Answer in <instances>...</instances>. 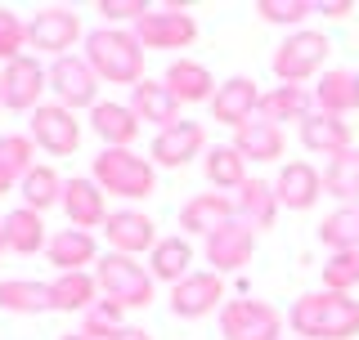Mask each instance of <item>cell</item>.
<instances>
[{"label":"cell","instance_id":"5bb4252c","mask_svg":"<svg viewBox=\"0 0 359 340\" xmlns=\"http://www.w3.org/2000/svg\"><path fill=\"white\" fill-rule=\"evenodd\" d=\"M229 220H238V201L229 192H198L180 206V233L184 237H211Z\"/></svg>","mask_w":359,"mask_h":340},{"label":"cell","instance_id":"f546056e","mask_svg":"<svg viewBox=\"0 0 359 340\" xmlns=\"http://www.w3.org/2000/svg\"><path fill=\"white\" fill-rule=\"evenodd\" d=\"M99 278L95 274H59L50 282V300L59 313H90L99 304Z\"/></svg>","mask_w":359,"mask_h":340},{"label":"cell","instance_id":"7402d4cb","mask_svg":"<svg viewBox=\"0 0 359 340\" xmlns=\"http://www.w3.org/2000/svg\"><path fill=\"white\" fill-rule=\"evenodd\" d=\"M274 192H278V206L283 211H310L323 197V175L310 162H287L274 179Z\"/></svg>","mask_w":359,"mask_h":340},{"label":"cell","instance_id":"cb8c5ba5","mask_svg":"<svg viewBox=\"0 0 359 340\" xmlns=\"http://www.w3.org/2000/svg\"><path fill=\"white\" fill-rule=\"evenodd\" d=\"M355 108H359V72H351V67H328L314 81V112L351 117Z\"/></svg>","mask_w":359,"mask_h":340},{"label":"cell","instance_id":"ac0fdd59","mask_svg":"<svg viewBox=\"0 0 359 340\" xmlns=\"http://www.w3.org/2000/svg\"><path fill=\"white\" fill-rule=\"evenodd\" d=\"M261 94L265 90L252 81V76H229V81H220L216 99H211V117L220 121V126H247V121L256 117V108H261Z\"/></svg>","mask_w":359,"mask_h":340},{"label":"cell","instance_id":"484cf974","mask_svg":"<svg viewBox=\"0 0 359 340\" xmlns=\"http://www.w3.org/2000/svg\"><path fill=\"white\" fill-rule=\"evenodd\" d=\"M162 81H166V90H171L180 104H211V99H216V90H220L216 76H211L198 59H175L171 67H166Z\"/></svg>","mask_w":359,"mask_h":340},{"label":"cell","instance_id":"7bdbcfd3","mask_svg":"<svg viewBox=\"0 0 359 340\" xmlns=\"http://www.w3.org/2000/svg\"><path fill=\"white\" fill-rule=\"evenodd\" d=\"M314 14H323V18H351L355 5H351V0H314Z\"/></svg>","mask_w":359,"mask_h":340},{"label":"cell","instance_id":"7c38bea8","mask_svg":"<svg viewBox=\"0 0 359 340\" xmlns=\"http://www.w3.org/2000/svg\"><path fill=\"white\" fill-rule=\"evenodd\" d=\"M202 255H207L211 274H238V269L247 264V260L256 255V229L243 220H229L224 229H216L207 237V246H202Z\"/></svg>","mask_w":359,"mask_h":340},{"label":"cell","instance_id":"ab89813d","mask_svg":"<svg viewBox=\"0 0 359 340\" xmlns=\"http://www.w3.org/2000/svg\"><path fill=\"white\" fill-rule=\"evenodd\" d=\"M121 313H126V309H121L117 300H99L90 313H81V336H90V340H108L117 327H126V323H121Z\"/></svg>","mask_w":359,"mask_h":340},{"label":"cell","instance_id":"277c9868","mask_svg":"<svg viewBox=\"0 0 359 340\" xmlns=\"http://www.w3.org/2000/svg\"><path fill=\"white\" fill-rule=\"evenodd\" d=\"M95 278H99V291H104V300H117L121 309H149L153 296H157V282L153 274L140 264L135 255H99L95 264Z\"/></svg>","mask_w":359,"mask_h":340},{"label":"cell","instance_id":"7a4b0ae2","mask_svg":"<svg viewBox=\"0 0 359 340\" xmlns=\"http://www.w3.org/2000/svg\"><path fill=\"white\" fill-rule=\"evenodd\" d=\"M86 63L108 85H140L144 81V45L130 27H95L86 31Z\"/></svg>","mask_w":359,"mask_h":340},{"label":"cell","instance_id":"f1b7e54d","mask_svg":"<svg viewBox=\"0 0 359 340\" xmlns=\"http://www.w3.org/2000/svg\"><path fill=\"white\" fill-rule=\"evenodd\" d=\"M238 220L243 224H252L256 233L261 229H274V220H278V192H274V184H269V179H247V184L238 188Z\"/></svg>","mask_w":359,"mask_h":340},{"label":"cell","instance_id":"ee69618b","mask_svg":"<svg viewBox=\"0 0 359 340\" xmlns=\"http://www.w3.org/2000/svg\"><path fill=\"white\" fill-rule=\"evenodd\" d=\"M108 340H153V336L144 332V327H117V332H112Z\"/></svg>","mask_w":359,"mask_h":340},{"label":"cell","instance_id":"74e56055","mask_svg":"<svg viewBox=\"0 0 359 340\" xmlns=\"http://www.w3.org/2000/svg\"><path fill=\"white\" fill-rule=\"evenodd\" d=\"M355 287H359V251H337L323 260V291L351 296Z\"/></svg>","mask_w":359,"mask_h":340},{"label":"cell","instance_id":"7dc6e473","mask_svg":"<svg viewBox=\"0 0 359 340\" xmlns=\"http://www.w3.org/2000/svg\"><path fill=\"white\" fill-rule=\"evenodd\" d=\"M59 340H90V336H81V332H76V336H59Z\"/></svg>","mask_w":359,"mask_h":340},{"label":"cell","instance_id":"603a6c76","mask_svg":"<svg viewBox=\"0 0 359 340\" xmlns=\"http://www.w3.org/2000/svg\"><path fill=\"white\" fill-rule=\"evenodd\" d=\"M140 126L144 121L130 112V104H112V99H99L90 108V130L104 139V148H130L140 139Z\"/></svg>","mask_w":359,"mask_h":340},{"label":"cell","instance_id":"b9f144b4","mask_svg":"<svg viewBox=\"0 0 359 340\" xmlns=\"http://www.w3.org/2000/svg\"><path fill=\"white\" fill-rule=\"evenodd\" d=\"M153 5H144V0H99V14H104V27H117V22H140L149 14Z\"/></svg>","mask_w":359,"mask_h":340},{"label":"cell","instance_id":"d4e9b609","mask_svg":"<svg viewBox=\"0 0 359 340\" xmlns=\"http://www.w3.org/2000/svg\"><path fill=\"white\" fill-rule=\"evenodd\" d=\"M256 117L274 121V126H283V121H310L314 117V90L306 85H274L261 94V108H256Z\"/></svg>","mask_w":359,"mask_h":340},{"label":"cell","instance_id":"d6a6232c","mask_svg":"<svg viewBox=\"0 0 359 340\" xmlns=\"http://www.w3.org/2000/svg\"><path fill=\"white\" fill-rule=\"evenodd\" d=\"M0 309L5 313H50V282H32V278H9L0 282Z\"/></svg>","mask_w":359,"mask_h":340},{"label":"cell","instance_id":"4fadbf2b","mask_svg":"<svg viewBox=\"0 0 359 340\" xmlns=\"http://www.w3.org/2000/svg\"><path fill=\"white\" fill-rule=\"evenodd\" d=\"M32 139H36V148L54 153V157H72L76 143H81V121L63 104H41L32 112Z\"/></svg>","mask_w":359,"mask_h":340},{"label":"cell","instance_id":"ffe728a7","mask_svg":"<svg viewBox=\"0 0 359 340\" xmlns=\"http://www.w3.org/2000/svg\"><path fill=\"white\" fill-rule=\"evenodd\" d=\"M130 112L144 126H157V130H171V126L184 121L180 117V99L166 90V81H149V76L130 90Z\"/></svg>","mask_w":359,"mask_h":340},{"label":"cell","instance_id":"6da1fadb","mask_svg":"<svg viewBox=\"0 0 359 340\" xmlns=\"http://www.w3.org/2000/svg\"><path fill=\"white\" fill-rule=\"evenodd\" d=\"M287 327L301 340H351L359 336V300L341 291H306L292 300Z\"/></svg>","mask_w":359,"mask_h":340},{"label":"cell","instance_id":"f35d334b","mask_svg":"<svg viewBox=\"0 0 359 340\" xmlns=\"http://www.w3.org/2000/svg\"><path fill=\"white\" fill-rule=\"evenodd\" d=\"M256 14L265 22H274V27H297L301 31V22L314 14V0H261Z\"/></svg>","mask_w":359,"mask_h":340},{"label":"cell","instance_id":"8fae6325","mask_svg":"<svg viewBox=\"0 0 359 340\" xmlns=\"http://www.w3.org/2000/svg\"><path fill=\"white\" fill-rule=\"evenodd\" d=\"M76 41H81V18H76L72 9H63V5L36 9V18L27 22V45H32V50H41V54L63 59Z\"/></svg>","mask_w":359,"mask_h":340},{"label":"cell","instance_id":"1f68e13d","mask_svg":"<svg viewBox=\"0 0 359 340\" xmlns=\"http://www.w3.org/2000/svg\"><path fill=\"white\" fill-rule=\"evenodd\" d=\"M5 237H9V251L14 255H36L50 246V233H45V220L27 206H14L5 215Z\"/></svg>","mask_w":359,"mask_h":340},{"label":"cell","instance_id":"4dcf8cb0","mask_svg":"<svg viewBox=\"0 0 359 340\" xmlns=\"http://www.w3.org/2000/svg\"><path fill=\"white\" fill-rule=\"evenodd\" d=\"M63 184L67 179H59V170L54 166H32L27 175L18 179V192H22V206L45 215L50 206H63Z\"/></svg>","mask_w":359,"mask_h":340},{"label":"cell","instance_id":"3957f363","mask_svg":"<svg viewBox=\"0 0 359 340\" xmlns=\"http://www.w3.org/2000/svg\"><path fill=\"white\" fill-rule=\"evenodd\" d=\"M90 179L104 192L126 197V201H144L157 192V166L149 157H140L135 148H104L90 162Z\"/></svg>","mask_w":359,"mask_h":340},{"label":"cell","instance_id":"bcb514c9","mask_svg":"<svg viewBox=\"0 0 359 340\" xmlns=\"http://www.w3.org/2000/svg\"><path fill=\"white\" fill-rule=\"evenodd\" d=\"M9 251V237H5V220H0V255Z\"/></svg>","mask_w":359,"mask_h":340},{"label":"cell","instance_id":"ba28073f","mask_svg":"<svg viewBox=\"0 0 359 340\" xmlns=\"http://www.w3.org/2000/svg\"><path fill=\"white\" fill-rule=\"evenodd\" d=\"M99 76L95 67L86 63V54H63V59L50 63V94L59 99L67 112H81L99 104Z\"/></svg>","mask_w":359,"mask_h":340},{"label":"cell","instance_id":"836d02e7","mask_svg":"<svg viewBox=\"0 0 359 340\" xmlns=\"http://www.w3.org/2000/svg\"><path fill=\"white\" fill-rule=\"evenodd\" d=\"M202 170H207V179H211V188H233L238 192L247 184V162H243V153L233 148V143H216V148H207V157H202Z\"/></svg>","mask_w":359,"mask_h":340},{"label":"cell","instance_id":"d6986e66","mask_svg":"<svg viewBox=\"0 0 359 340\" xmlns=\"http://www.w3.org/2000/svg\"><path fill=\"white\" fill-rule=\"evenodd\" d=\"M297 134H301V148L328 157V162H332V157H341L346 148H355L351 121H346V117H328V112H314L310 121H301Z\"/></svg>","mask_w":359,"mask_h":340},{"label":"cell","instance_id":"4316f807","mask_svg":"<svg viewBox=\"0 0 359 340\" xmlns=\"http://www.w3.org/2000/svg\"><path fill=\"white\" fill-rule=\"evenodd\" d=\"M149 274L153 282H184L189 274H194V242H189L184 233H175V237H162V242L149 251Z\"/></svg>","mask_w":359,"mask_h":340},{"label":"cell","instance_id":"e0dca14e","mask_svg":"<svg viewBox=\"0 0 359 340\" xmlns=\"http://www.w3.org/2000/svg\"><path fill=\"white\" fill-rule=\"evenodd\" d=\"M63 215H67V229H81V233H90V229H104L108 224V201H104V188L95 184V179H67L63 184Z\"/></svg>","mask_w":359,"mask_h":340},{"label":"cell","instance_id":"8992f818","mask_svg":"<svg viewBox=\"0 0 359 340\" xmlns=\"http://www.w3.org/2000/svg\"><path fill=\"white\" fill-rule=\"evenodd\" d=\"M130 31L144 50H189L198 41V18L184 5H157Z\"/></svg>","mask_w":359,"mask_h":340},{"label":"cell","instance_id":"9a60e30c","mask_svg":"<svg viewBox=\"0 0 359 340\" xmlns=\"http://www.w3.org/2000/svg\"><path fill=\"white\" fill-rule=\"evenodd\" d=\"M194 157H207V130H202L198 121H180V126H171V130H157V139L149 148V162L166 166V170L189 166Z\"/></svg>","mask_w":359,"mask_h":340},{"label":"cell","instance_id":"d590c367","mask_svg":"<svg viewBox=\"0 0 359 340\" xmlns=\"http://www.w3.org/2000/svg\"><path fill=\"white\" fill-rule=\"evenodd\" d=\"M319 242L328 251H359V206H337L328 220L319 224Z\"/></svg>","mask_w":359,"mask_h":340},{"label":"cell","instance_id":"44dd1931","mask_svg":"<svg viewBox=\"0 0 359 340\" xmlns=\"http://www.w3.org/2000/svg\"><path fill=\"white\" fill-rule=\"evenodd\" d=\"M45 260L59 274H90V264H99V242H95V233L59 229L50 237V246H45Z\"/></svg>","mask_w":359,"mask_h":340},{"label":"cell","instance_id":"52a82bcc","mask_svg":"<svg viewBox=\"0 0 359 340\" xmlns=\"http://www.w3.org/2000/svg\"><path fill=\"white\" fill-rule=\"evenodd\" d=\"M224 340H283V313L269 300H229L220 309Z\"/></svg>","mask_w":359,"mask_h":340},{"label":"cell","instance_id":"8d00e7d4","mask_svg":"<svg viewBox=\"0 0 359 340\" xmlns=\"http://www.w3.org/2000/svg\"><path fill=\"white\" fill-rule=\"evenodd\" d=\"M36 166V139L32 134H0V170L22 179Z\"/></svg>","mask_w":359,"mask_h":340},{"label":"cell","instance_id":"c3c4849f","mask_svg":"<svg viewBox=\"0 0 359 340\" xmlns=\"http://www.w3.org/2000/svg\"><path fill=\"white\" fill-rule=\"evenodd\" d=\"M0 108H5V104H0Z\"/></svg>","mask_w":359,"mask_h":340},{"label":"cell","instance_id":"2e32d148","mask_svg":"<svg viewBox=\"0 0 359 340\" xmlns=\"http://www.w3.org/2000/svg\"><path fill=\"white\" fill-rule=\"evenodd\" d=\"M104 237H108V251H117V255H144L162 242V237H157V224L144 211H130V206L108 215Z\"/></svg>","mask_w":359,"mask_h":340},{"label":"cell","instance_id":"9c48e42d","mask_svg":"<svg viewBox=\"0 0 359 340\" xmlns=\"http://www.w3.org/2000/svg\"><path fill=\"white\" fill-rule=\"evenodd\" d=\"M45 90H50V67H41L32 54H22L0 72V104L9 112H36Z\"/></svg>","mask_w":359,"mask_h":340},{"label":"cell","instance_id":"f6af8a7d","mask_svg":"<svg viewBox=\"0 0 359 340\" xmlns=\"http://www.w3.org/2000/svg\"><path fill=\"white\" fill-rule=\"evenodd\" d=\"M18 188V179L14 175H5V170H0V197H5V192H14Z\"/></svg>","mask_w":359,"mask_h":340},{"label":"cell","instance_id":"60d3db41","mask_svg":"<svg viewBox=\"0 0 359 340\" xmlns=\"http://www.w3.org/2000/svg\"><path fill=\"white\" fill-rule=\"evenodd\" d=\"M27 50V22H22L14 9H0V63H14Z\"/></svg>","mask_w":359,"mask_h":340},{"label":"cell","instance_id":"83f0119b","mask_svg":"<svg viewBox=\"0 0 359 340\" xmlns=\"http://www.w3.org/2000/svg\"><path fill=\"white\" fill-rule=\"evenodd\" d=\"M233 148L243 153V162H278L283 157V126L252 117L247 126L233 130Z\"/></svg>","mask_w":359,"mask_h":340},{"label":"cell","instance_id":"30bf717a","mask_svg":"<svg viewBox=\"0 0 359 340\" xmlns=\"http://www.w3.org/2000/svg\"><path fill=\"white\" fill-rule=\"evenodd\" d=\"M229 304V296H224V278L220 274H189L184 282H175L171 287V313L184 323L194 318H207V313H216Z\"/></svg>","mask_w":359,"mask_h":340},{"label":"cell","instance_id":"5b68a950","mask_svg":"<svg viewBox=\"0 0 359 340\" xmlns=\"http://www.w3.org/2000/svg\"><path fill=\"white\" fill-rule=\"evenodd\" d=\"M328 54H332V45L323 31H292V36L274 50V76H278V85H306V81H319L323 72H328Z\"/></svg>","mask_w":359,"mask_h":340},{"label":"cell","instance_id":"e575fe53","mask_svg":"<svg viewBox=\"0 0 359 340\" xmlns=\"http://www.w3.org/2000/svg\"><path fill=\"white\" fill-rule=\"evenodd\" d=\"M323 192L337 197L341 206H359V148H346L341 157H332L323 170Z\"/></svg>","mask_w":359,"mask_h":340}]
</instances>
